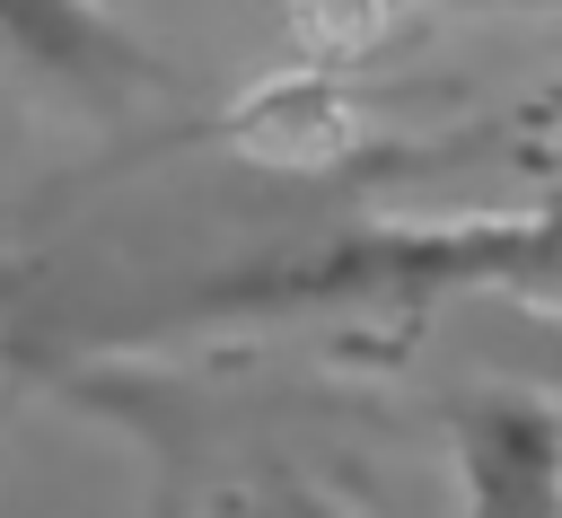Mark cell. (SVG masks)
<instances>
[{
	"instance_id": "1",
	"label": "cell",
	"mask_w": 562,
	"mask_h": 518,
	"mask_svg": "<svg viewBox=\"0 0 562 518\" xmlns=\"http://www.w3.org/2000/svg\"><path fill=\"white\" fill-rule=\"evenodd\" d=\"M465 518H562V413L544 395H457L448 404Z\"/></svg>"
},
{
	"instance_id": "2",
	"label": "cell",
	"mask_w": 562,
	"mask_h": 518,
	"mask_svg": "<svg viewBox=\"0 0 562 518\" xmlns=\"http://www.w3.org/2000/svg\"><path fill=\"white\" fill-rule=\"evenodd\" d=\"M0 70H18L35 88H61L79 105L167 88V61L132 26H114L97 0H0Z\"/></svg>"
},
{
	"instance_id": "3",
	"label": "cell",
	"mask_w": 562,
	"mask_h": 518,
	"mask_svg": "<svg viewBox=\"0 0 562 518\" xmlns=\"http://www.w3.org/2000/svg\"><path fill=\"white\" fill-rule=\"evenodd\" d=\"M255 518H351V509L325 500V492H307V483H272V492L255 500Z\"/></svg>"
}]
</instances>
